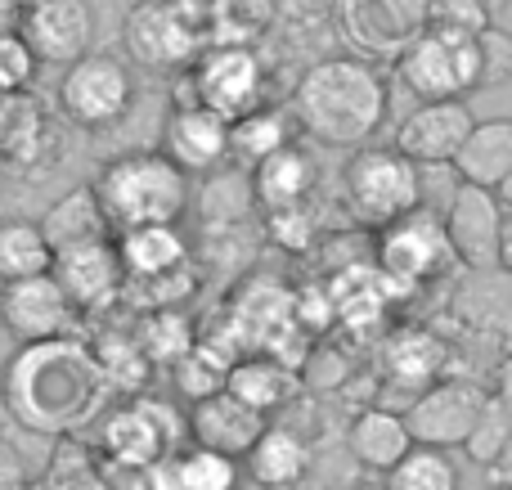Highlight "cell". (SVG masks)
<instances>
[{"mask_svg": "<svg viewBox=\"0 0 512 490\" xmlns=\"http://www.w3.org/2000/svg\"><path fill=\"white\" fill-rule=\"evenodd\" d=\"M108 401V378L95 351L77 338L18 347L0 378V414L45 441H63L95 423Z\"/></svg>", "mask_w": 512, "mask_h": 490, "instance_id": "obj_1", "label": "cell"}, {"mask_svg": "<svg viewBox=\"0 0 512 490\" xmlns=\"http://www.w3.org/2000/svg\"><path fill=\"white\" fill-rule=\"evenodd\" d=\"M292 117L310 140L328 149H369L387 117V81L355 54L319 59L292 90Z\"/></svg>", "mask_w": 512, "mask_h": 490, "instance_id": "obj_2", "label": "cell"}, {"mask_svg": "<svg viewBox=\"0 0 512 490\" xmlns=\"http://www.w3.org/2000/svg\"><path fill=\"white\" fill-rule=\"evenodd\" d=\"M95 198L108 216V230L131 234L144 225H180L189 207V176L162 149L117 153L95 176Z\"/></svg>", "mask_w": 512, "mask_h": 490, "instance_id": "obj_3", "label": "cell"}, {"mask_svg": "<svg viewBox=\"0 0 512 490\" xmlns=\"http://www.w3.org/2000/svg\"><path fill=\"white\" fill-rule=\"evenodd\" d=\"M342 203L355 225L387 230L423 207V171L405 153L391 149H355L342 167Z\"/></svg>", "mask_w": 512, "mask_h": 490, "instance_id": "obj_4", "label": "cell"}, {"mask_svg": "<svg viewBox=\"0 0 512 490\" xmlns=\"http://www.w3.org/2000/svg\"><path fill=\"white\" fill-rule=\"evenodd\" d=\"M122 45L131 63L149 72L194 68L207 50V23L185 0H135L122 23Z\"/></svg>", "mask_w": 512, "mask_h": 490, "instance_id": "obj_5", "label": "cell"}, {"mask_svg": "<svg viewBox=\"0 0 512 490\" xmlns=\"http://www.w3.org/2000/svg\"><path fill=\"white\" fill-rule=\"evenodd\" d=\"M180 432L189 437V419H180L167 401H126L113 414H104L99 450L113 468L149 473L180 450Z\"/></svg>", "mask_w": 512, "mask_h": 490, "instance_id": "obj_6", "label": "cell"}, {"mask_svg": "<svg viewBox=\"0 0 512 490\" xmlns=\"http://www.w3.org/2000/svg\"><path fill=\"white\" fill-rule=\"evenodd\" d=\"M432 0H337L333 18L342 41L364 63H396L427 32Z\"/></svg>", "mask_w": 512, "mask_h": 490, "instance_id": "obj_7", "label": "cell"}, {"mask_svg": "<svg viewBox=\"0 0 512 490\" xmlns=\"http://www.w3.org/2000/svg\"><path fill=\"white\" fill-rule=\"evenodd\" d=\"M135 104V77L117 54L90 50L72 68H63L59 81V108L81 131H104L117 126Z\"/></svg>", "mask_w": 512, "mask_h": 490, "instance_id": "obj_8", "label": "cell"}, {"mask_svg": "<svg viewBox=\"0 0 512 490\" xmlns=\"http://www.w3.org/2000/svg\"><path fill=\"white\" fill-rule=\"evenodd\" d=\"M189 99L212 108L225 122L265 108V63L243 45H207L203 59L189 68Z\"/></svg>", "mask_w": 512, "mask_h": 490, "instance_id": "obj_9", "label": "cell"}, {"mask_svg": "<svg viewBox=\"0 0 512 490\" xmlns=\"http://www.w3.org/2000/svg\"><path fill=\"white\" fill-rule=\"evenodd\" d=\"M396 72L418 104H445V99H463L468 90H481L477 41H454L441 32L418 36L396 59Z\"/></svg>", "mask_w": 512, "mask_h": 490, "instance_id": "obj_10", "label": "cell"}, {"mask_svg": "<svg viewBox=\"0 0 512 490\" xmlns=\"http://www.w3.org/2000/svg\"><path fill=\"white\" fill-rule=\"evenodd\" d=\"M378 275L387 284H427V279H441L445 266L454 261V248L445 239V221L427 207H418L414 216L378 230Z\"/></svg>", "mask_w": 512, "mask_h": 490, "instance_id": "obj_11", "label": "cell"}, {"mask_svg": "<svg viewBox=\"0 0 512 490\" xmlns=\"http://www.w3.org/2000/svg\"><path fill=\"white\" fill-rule=\"evenodd\" d=\"M486 387L477 378H441L427 392H418L405 405V423L414 432V446H432V450H463L481 419L486 405Z\"/></svg>", "mask_w": 512, "mask_h": 490, "instance_id": "obj_12", "label": "cell"}, {"mask_svg": "<svg viewBox=\"0 0 512 490\" xmlns=\"http://www.w3.org/2000/svg\"><path fill=\"white\" fill-rule=\"evenodd\" d=\"M18 36L32 45L36 63L72 68L95 50V9L90 0H27Z\"/></svg>", "mask_w": 512, "mask_h": 490, "instance_id": "obj_13", "label": "cell"}, {"mask_svg": "<svg viewBox=\"0 0 512 490\" xmlns=\"http://www.w3.org/2000/svg\"><path fill=\"white\" fill-rule=\"evenodd\" d=\"M504 216L508 207L499 203L495 189L463 185L459 198L450 203L445 221V239L454 248V261L472 275H495L499 270V243H504Z\"/></svg>", "mask_w": 512, "mask_h": 490, "instance_id": "obj_14", "label": "cell"}, {"mask_svg": "<svg viewBox=\"0 0 512 490\" xmlns=\"http://www.w3.org/2000/svg\"><path fill=\"white\" fill-rule=\"evenodd\" d=\"M72 320H77V306L68 302V293L59 288L54 275L23 279V284H0V329L14 333L18 347L68 338Z\"/></svg>", "mask_w": 512, "mask_h": 490, "instance_id": "obj_15", "label": "cell"}, {"mask_svg": "<svg viewBox=\"0 0 512 490\" xmlns=\"http://www.w3.org/2000/svg\"><path fill=\"white\" fill-rule=\"evenodd\" d=\"M158 149L167 153L189 180L216 176L221 167H230V122L216 117L212 108L194 104V99H180L167 113V122H162Z\"/></svg>", "mask_w": 512, "mask_h": 490, "instance_id": "obj_16", "label": "cell"}, {"mask_svg": "<svg viewBox=\"0 0 512 490\" xmlns=\"http://www.w3.org/2000/svg\"><path fill=\"white\" fill-rule=\"evenodd\" d=\"M481 117L468 108V99H445V104H418L400 117L396 149L418 167H450L459 149L468 144L472 126Z\"/></svg>", "mask_w": 512, "mask_h": 490, "instance_id": "obj_17", "label": "cell"}, {"mask_svg": "<svg viewBox=\"0 0 512 490\" xmlns=\"http://www.w3.org/2000/svg\"><path fill=\"white\" fill-rule=\"evenodd\" d=\"M54 279L68 293V302L81 311H104L117 297L126 293V270L122 257H117V239L104 243H86V248H68L54 252Z\"/></svg>", "mask_w": 512, "mask_h": 490, "instance_id": "obj_18", "label": "cell"}, {"mask_svg": "<svg viewBox=\"0 0 512 490\" xmlns=\"http://www.w3.org/2000/svg\"><path fill=\"white\" fill-rule=\"evenodd\" d=\"M185 419H189V446L230 455V459H239V464L248 459V450L256 446V441H261V432L270 428V419L256 414L252 405H243L230 387L216 392V396H207V401H198Z\"/></svg>", "mask_w": 512, "mask_h": 490, "instance_id": "obj_19", "label": "cell"}, {"mask_svg": "<svg viewBox=\"0 0 512 490\" xmlns=\"http://www.w3.org/2000/svg\"><path fill=\"white\" fill-rule=\"evenodd\" d=\"M310 473H315V446L288 423H270L243 459V477L252 490H297Z\"/></svg>", "mask_w": 512, "mask_h": 490, "instance_id": "obj_20", "label": "cell"}, {"mask_svg": "<svg viewBox=\"0 0 512 490\" xmlns=\"http://www.w3.org/2000/svg\"><path fill=\"white\" fill-rule=\"evenodd\" d=\"M342 446H346V455H351L355 468L387 477L391 468H396L400 459L414 450V432H409V423H405V410H391V405H369V410H360L351 419Z\"/></svg>", "mask_w": 512, "mask_h": 490, "instance_id": "obj_21", "label": "cell"}, {"mask_svg": "<svg viewBox=\"0 0 512 490\" xmlns=\"http://www.w3.org/2000/svg\"><path fill=\"white\" fill-rule=\"evenodd\" d=\"M252 203L261 207L265 216L270 212H288V207H306L310 189H315V158H310L301 144H288L274 158H265L261 167L248 176Z\"/></svg>", "mask_w": 512, "mask_h": 490, "instance_id": "obj_22", "label": "cell"}, {"mask_svg": "<svg viewBox=\"0 0 512 490\" xmlns=\"http://www.w3.org/2000/svg\"><path fill=\"white\" fill-rule=\"evenodd\" d=\"M117 257H122L126 284H135V279L176 275V270L194 266V257H189V239H185L180 225H144V230L117 234Z\"/></svg>", "mask_w": 512, "mask_h": 490, "instance_id": "obj_23", "label": "cell"}, {"mask_svg": "<svg viewBox=\"0 0 512 490\" xmlns=\"http://www.w3.org/2000/svg\"><path fill=\"white\" fill-rule=\"evenodd\" d=\"M41 230L50 239L54 252H68V248H86V243H104L113 239L108 230V216L95 198V185H77L59 198V203L45 207L41 216Z\"/></svg>", "mask_w": 512, "mask_h": 490, "instance_id": "obj_24", "label": "cell"}, {"mask_svg": "<svg viewBox=\"0 0 512 490\" xmlns=\"http://www.w3.org/2000/svg\"><path fill=\"white\" fill-rule=\"evenodd\" d=\"M463 185L499 189L512 176V117H486L472 126L468 144L454 158Z\"/></svg>", "mask_w": 512, "mask_h": 490, "instance_id": "obj_25", "label": "cell"}, {"mask_svg": "<svg viewBox=\"0 0 512 490\" xmlns=\"http://www.w3.org/2000/svg\"><path fill=\"white\" fill-rule=\"evenodd\" d=\"M292 126H297V117L283 113V108H270V104L256 108L248 117H239V122H230V167L243 171V176H252L265 158L288 149Z\"/></svg>", "mask_w": 512, "mask_h": 490, "instance_id": "obj_26", "label": "cell"}, {"mask_svg": "<svg viewBox=\"0 0 512 490\" xmlns=\"http://www.w3.org/2000/svg\"><path fill=\"white\" fill-rule=\"evenodd\" d=\"M297 387H301L297 374L274 356H243V360H234V369H230V392L239 396L243 405H252L256 414H265V419H270L274 410H283V405L297 396Z\"/></svg>", "mask_w": 512, "mask_h": 490, "instance_id": "obj_27", "label": "cell"}, {"mask_svg": "<svg viewBox=\"0 0 512 490\" xmlns=\"http://www.w3.org/2000/svg\"><path fill=\"white\" fill-rule=\"evenodd\" d=\"M50 270H54V248L45 239L41 221H27V216L0 221V284L41 279Z\"/></svg>", "mask_w": 512, "mask_h": 490, "instance_id": "obj_28", "label": "cell"}, {"mask_svg": "<svg viewBox=\"0 0 512 490\" xmlns=\"http://www.w3.org/2000/svg\"><path fill=\"white\" fill-rule=\"evenodd\" d=\"M203 23H207V45L256 50V41L274 27V0H216L203 14Z\"/></svg>", "mask_w": 512, "mask_h": 490, "instance_id": "obj_29", "label": "cell"}, {"mask_svg": "<svg viewBox=\"0 0 512 490\" xmlns=\"http://www.w3.org/2000/svg\"><path fill=\"white\" fill-rule=\"evenodd\" d=\"M387 369L400 387H409V401L418 392H427L432 383H441V342L427 338V333H405V338L391 342Z\"/></svg>", "mask_w": 512, "mask_h": 490, "instance_id": "obj_30", "label": "cell"}, {"mask_svg": "<svg viewBox=\"0 0 512 490\" xmlns=\"http://www.w3.org/2000/svg\"><path fill=\"white\" fill-rule=\"evenodd\" d=\"M382 490H459V464L450 450L414 446L382 477Z\"/></svg>", "mask_w": 512, "mask_h": 490, "instance_id": "obj_31", "label": "cell"}, {"mask_svg": "<svg viewBox=\"0 0 512 490\" xmlns=\"http://www.w3.org/2000/svg\"><path fill=\"white\" fill-rule=\"evenodd\" d=\"M135 342L144 347L149 365H176L180 356H189V351L198 347L194 324H189L180 311H153V315H144L140 329H135Z\"/></svg>", "mask_w": 512, "mask_h": 490, "instance_id": "obj_32", "label": "cell"}, {"mask_svg": "<svg viewBox=\"0 0 512 490\" xmlns=\"http://www.w3.org/2000/svg\"><path fill=\"white\" fill-rule=\"evenodd\" d=\"M171 369H176V387L198 405V401H207V396H216V392L230 387L234 365L212 347V342H198V347L189 351V356H180Z\"/></svg>", "mask_w": 512, "mask_h": 490, "instance_id": "obj_33", "label": "cell"}, {"mask_svg": "<svg viewBox=\"0 0 512 490\" xmlns=\"http://www.w3.org/2000/svg\"><path fill=\"white\" fill-rule=\"evenodd\" d=\"M508 441H512V414H508V405L495 401V396H486V405H481V419H477V428H472L463 455H468L477 468H490V473H495V464L504 459Z\"/></svg>", "mask_w": 512, "mask_h": 490, "instance_id": "obj_34", "label": "cell"}, {"mask_svg": "<svg viewBox=\"0 0 512 490\" xmlns=\"http://www.w3.org/2000/svg\"><path fill=\"white\" fill-rule=\"evenodd\" d=\"M490 27H495V14L486 9V0H432L427 5V32L454 36V41H477Z\"/></svg>", "mask_w": 512, "mask_h": 490, "instance_id": "obj_35", "label": "cell"}, {"mask_svg": "<svg viewBox=\"0 0 512 490\" xmlns=\"http://www.w3.org/2000/svg\"><path fill=\"white\" fill-rule=\"evenodd\" d=\"M99 360V369H104L108 378V392L113 387H122V392H135V387L149 383V356H144V347L131 338H108L104 347H90Z\"/></svg>", "mask_w": 512, "mask_h": 490, "instance_id": "obj_36", "label": "cell"}, {"mask_svg": "<svg viewBox=\"0 0 512 490\" xmlns=\"http://www.w3.org/2000/svg\"><path fill=\"white\" fill-rule=\"evenodd\" d=\"M194 288H198V275H194V266H185V270H176V275L135 279V284H126V293H135V306H140L144 315H153V311H176Z\"/></svg>", "mask_w": 512, "mask_h": 490, "instance_id": "obj_37", "label": "cell"}, {"mask_svg": "<svg viewBox=\"0 0 512 490\" xmlns=\"http://www.w3.org/2000/svg\"><path fill=\"white\" fill-rule=\"evenodd\" d=\"M36 54L18 32L0 36V99H23L27 86L36 81Z\"/></svg>", "mask_w": 512, "mask_h": 490, "instance_id": "obj_38", "label": "cell"}, {"mask_svg": "<svg viewBox=\"0 0 512 490\" xmlns=\"http://www.w3.org/2000/svg\"><path fill=\"white\" fill-rule=\"evenodd\" d=\"M477 59H481V90H504L512 86V32L508 27H490L477 36Z\"/></svg>", "mask_w": 512, "mask_h": 490, "instance_id": "obj_39", "label": "cell"}, {"mask_svg": "<svg viewBox=\"0 0 512 490\" xmlns=\"http://www.w3.org/2000/svg\"><path fill=\"white\" fill-rule=\"evenodd\" d=\"M265 234L288 252H306L310 243H315L319 225H315V212H310V203H306V207H288V212H270L265 216Z\"/></svg>", "mask_w": 512, "mask_h": 490, "instance_id": "obj_40", "label": "cell"}, {"mask_svg": "<svg viewBox=\"0 0 512 490\" xmlns=\"http://www.w3.org/2000/svg\"><path fill=\"white\" fill-rule=\"evenodd\" d=\"M0 490H36V473L23 459V450L0 432Z\"/></svg>", "mask_w": 512, "mask_h": 490, "instance_id": "obj_41", "label": "cell"}, {"mask_svg": "<svg viewBox=\"0 0 512 490\" xmlns=\"http://www.w3.org/2000/svg\"><path fill=\"white\" fill-rule=\"evenodd\" d=\"M490 396H495V401H504V405H508V414H512V356L499 360V369H495V387H490Z\"/></svg>", "mask_w": 512, "mask_h": 490, "instance_id": "obj_42", "label": "cell"}, {"mask_svg": "<svg viewBox=\"0 0 512 490\" xmlns=\"http://www.w3.org/2000/svg\"><path fill=\"white\" fill-rule=\"evenodd\" d=\"M18 23H23V0H0V36L18 32Z\"/></svg>", "mask_w": 512, "mask_h": 490, "instance_id": "obj_43", "label": "cell"}, {"mask_svg": "<svg viewBox=\"0 0 512 490\" xmlns=\"http://www.w3.org/2000/svg\"><path fill=\"white\" fill-rule=\"evenodd\" d=\"M499 270L512 275V212L504 216V243H499Z\"/></svg>", "mask_w": 512, "mask_h": 490, "instance_id": "obj_44", "label": "cell"}, {"mask_svg": "<svg viewBox=\"0 0 512 490\" xmlns=\"http://www.w3.org/2000/svg\"><path fill=\"white\" fill-rule=\"evenodd\" d=\"M495 473H499V482L512 486V441H508V450H504V459L495 464Z\"/></svg>", "mask_w": 512, "mask_h": 490, "instance_id": "obj_45", "label": "cell"}, {"mask_svg": "<svg viewBox=\"0 0 512 490\" xmlns=\"http://www.w3.org/2000/svg\"><path fill=\"white\" fill-rule=\"evenodd\" d=\"M495 194H499V203H504V207H508V212H512V176H508V180H504V185H499V189H495Z\"/></svg>", "mask_w": 512, "mask_h": 490, "instance_id": "obj_46", "label": "cell"}, {"mask_svg": "<svg viewBox=\"0 0 512 490\" xmlns=\"http://www.w3.org/2000/svg\"><path fill=\"white\" fill-rule=\"evenodd\" d=\"M346 490H382V486H369V482H355V486H346Z\"/></svg>", "mask_w": 512, "mask_h": 490, "instance_id": "obj_47", "label": "cell"}, {"mask_svg": "<svg viewBox=\"0 0 512 490\" xmlns=\"http://www.w3.org/2000/svg\"><path fill=\"white\" fill-rule=\"evenodd\" d=\"M495 490H512V486H495Z\"/></svg>", "mask_w": 512, "mask_h": 490, "instance_id": "obj_48", "label": "cell"}]
</instances>
